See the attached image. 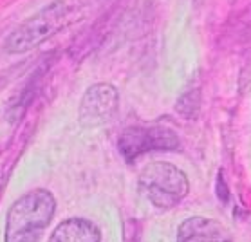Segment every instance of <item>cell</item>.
<instances>
[{"instance_id":"cell-1","label":"cell","mask_w":251,"mask_h":242,"mask_svg":"<svg viewBox=\"0 0 251 242\" xmlns=\"http://www.w3.org/2000/svg\"><path fill=\"white\" fill-rule=\"evenodd\" d=\"M54 210L56 201L47 190H34L20 197L7 215L6 242H38Z\"/></svg>"},{"instance_id":"cell-2","label":"cell","mask_w":251,"mask_h":242,"mask_svg":"<svg viewBox=\"0 0 251 242\" xmlns=\"http://www.w3.org/2000/svg\"><path fill=\"white\" fill-rule=\"evenodd\" d=\"M139 186L154 206L170 210L188 195V177L176 165L166 161L150 163L139 175Z\"/></svg>"},{"instance_id":"cell-3","label":"cell","mask_w":251,"mask_h":242,"mask_svg":"<svg viewBox=\"0 0 251 242\" xmlns=\"http://www.w3.org/2000/svg\"><path fill=\"white\" fill-rule=\"evenodd\" d=\"M67 2L65 0H54L52 4L27 18L25 22L13 31L6 40V51L11 54L27 52L40 46L42 42L60 31L65 20H67Z\"/></svg>"},{"instance_id":"cell-4","label":"cell","mask_w":251,"mask_h":242,"mask_svg":"<svg viewBox=\"0 0 251 242\" xmlns=\"http://www.w3.org/2000/svg\"><path fill=\"white\" fill-rule=\"evenodd\" d=\"M179 148V138L166 127H128L120 138V152L134 161L149 152H170Z\"/></svg>"},{"instance_id":"cell-5","label":"cell","mask_w":251,"mask_h":242,"mask_svg":"<svg viewBox=\"0 0 251 242\" xmlns=\"http://www.w3.org/2000/svg\"><path fill=\"white\" fill-rule=\"evenodd\" d=\"M120 94L110 83H96L87 89L80 105V121L85 127H100L112 121L118 112Z\"/></svg>"},{"instance_id":"cell-6","label":"cell","mask_w":251,"mask_h":242,"mask_svg":"<svg viewBox=\"0 0 251 242\" xmlns=\"http://www.w3.org/2000/svg\"><path fill=\"white\" fill-rule=\"evenodd\" d=\"M177 242H233L231 233L219 220L190 217L179 226Z\"/></svg>"},{"instance_id":"cell-7","label":"cell","mask_w":251,"mask_h":242,"mask_svg":"<svg viewBox=\"0 0 251 242\" xmlns=\"http://www.w3.org/2000/svg\"><path fill=\"white\" fill-rule=\"evenodd\" d=\"M49 242H101V233L85 219H69L56 226Z\"/></svg>"}]
</instances>
